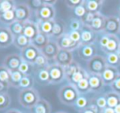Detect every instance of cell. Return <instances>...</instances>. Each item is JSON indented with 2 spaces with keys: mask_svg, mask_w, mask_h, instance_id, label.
<instances>
[{
  "mask_svg": "<svg viewBox=\"0 0 120 113\" xmlns=\"http://www.w3.org/2000/svg\"><path fill=\"white\" fill-rule=\"evenodd\" d=\"M40 99L39 94L34 88L21 89L18 94L19 103L25 108L33 109Z\"/></svg>",
  "mask_w": 120,
  "mask_h": 113,
  "instance_id": "6da1fadb",
  "label": "cell"
},
{
  "mask_svg": "<svg viewBox=\"0 0 120 113\" xmlns=\"http://www.w3.org/2000/svg\"><path fill=\"white\" fill-rule=\"evenodd\" d=\"M80 94L75 85L69 83L62 86L58 92V97L61 103L67 106H74Z\"/></svg>",
  "mask_w": 120,
  "mask_h": 113,
  "instance_id": "7a4b0ae2",
  "label": "cell"
},
{
  "mask_svg": "<svg viewBox=\"0 0 120 113\" xmlns=\"http://www.w3.org/2000/svg\"><path fill=\"white\" fill-rule=\"evenodd\" d=\"M87 71L89 74H95V75H101L107 66L105 57L101 55H96L92 59L87 62Z\"/></svg>",
  "mask_w": 120,
  "mask_h": 113,
  "instance_id": "3957f363",
  "label": "cell"
},
{
  "mask_svg": "<svg viewBox=\"0 0 120 113\" xmlns=\"http://www.w3.org/2000/svg\"><path fill=\"white\" fill-rule=\"evenodd\" d=\"M49 75H50V84L51 85H57L65 80V67L52 62L49 64L47 67Z\"/></svg>",
  "mask_w": 120,
  "mask_h": 113,
  "instance_id": "277c9868",
  "label": "cell"
},
{
  "mask_svg": "<svg viewBox=\"0 0 120 113\" xmlns=\"http://www.w3.org/2000/svg\"><path fill=\"white\" fill-rule=\"evenodd\" d=\"M44 2V1H43ZM35 21H52L56 17V9L55 7L52 5L47 4L44 3V5L38 11L34 12Z\"/></svg>",
  "mask_w": 120,
  "mask_h": 113,
  "instance_id": "5b68a950",
  "label": "cell"
},
{
  "mask_svg": "<svg viewBox=\"0 0 120 113\" xmlns=\"http://www.w3.org/2000/svg\"><path fill=\"white\" fill-rule=\"evenodd\" d=\"M15 15H16V21L21 22H25L30 21L31 17V9L30 8L29 5L26 2H16V6L14 8Z\"/></svg>",
  "mask_w": 120,
  "mask_h": 113,
  "instance_id": "8992f818",
  "label": "cell"
},
{
  "mask_svg": "<svg viewBox=\"0 0 120 113\" xmlns=\"http://www.w3.org/2000/svg\"><path fill=\"white\" fill-rule=\"evenodd\" d=\"M40 54H41V51L38 48H37L34 45L30 43L22 50H21L20 55L24 62H26L27 63L34 66L35 60Z\"/></svg>",
  "mask_w": 120,
  "mask_h": 113,
  "instance_id": "52a82bcc",
  "label": "cell"
},
{
  "mask_svg": "<svg viewBox=\"0 0 120 113\" xmlns=\"http://www.w3.org/2000/svg\"><path fill=\"white\" fill-rule=\"evenodd\" d=\"M120 32V18L116 16H105V24L103 33L117 35Z\"/></svg>",
  "mask_w": 120,
  "mask_h": 113,
  "instance_id": "ba28073f",
  "label": "cell"
},
{
  "mask_svg": "<svg viewBox=\"0 0 120 113\" xmlns=\"http://www.w3.org/2000/svg\"><path fill=\"white\" fill-rule=\"evenodd\" d=\"M56 41L60 49L67 50V51L70 52L77 50L81 46V43H76V42L73 41L70 38L69 34L67 32L64 35H62L60 38L57 39Z\"/></svg>",
  "mask_w": 120,
  "mask_h": 113,
  "instance_id": "9c48e42d",
  "label": "cell"
},
{
  "mask_svg": "<svg viewBox=\"0 0 120 113\" xmlns=\"http://www.w3.org/2000/svg\"><path fill=\"white\" fill-rule=\"evenodd\" d=\"M22 62L23 60L21 55L12 53V54H10L5 57L3 60V65L6 68H8L11 72H14L19 70V67Z\"/></svg>",
  "mask_w": 120,
  "mask_h": 113,
  "instance_id": "30bf717a",
  "label": "cell"
},
{
  "mask_svg": "<svg viewBox=\"0 0 120 113\" xmlns=\"http://www.w3.org/2000/svg\"><path fill=\"white\" fill-rule=\"evenodd\" d=\"M78 56L82 60L88 62L90 59L97 55V48L96 44L81 45L78 48Z\"/></svg>",
  "mask_w": 120,
  "mask_h": 113,
  "instance_id": "8fae6325",
  "label": "cell"
},
{
  "mask_svg": "<svg viewBox=\"0 0 120 113\" xmlns=\"http://www.w3.org/2000/svg\"><path fill=\"white\" fill-rule=\"evenodd\" d=\"M59 51H60V48H59L56 41L51 39L48 44L41 50V53L48 61H53L54 62V59L56 57Z\"/></svg>",
  "mask_w": 120,
  "mask_h": 113,
  "instance_id": "7c38bea8",
  "label": "cell"
},
{
  "mask_svg": "<svg viewBox=\"0 0 120 113\" xmlns=\"http://www.w3.org/2000/svg\"><path fill=\"white\" fill-rule=\"evenodd\" d=\"M81 45L94 44L97 39V34L95 33L90 27L83 26L80 30Z\"/></svg>",
  "mask_w": 120,
  "mask_h": 113,
  "instance_id": "4fadbf2b",
  "label": "cell"
},
{
  "mask_svg": "<svg viewBox=\"0 0 120 113\" xmlns=\"http://www.w3.org/2000/svg\"><path fill=\"white\" fill-rule=\"evenodd\" d=\"M74 62V55L73 52L67 50L60 49L56 57L54 59V62L63 67H66Z\"/></svg>",
  "mask_w": 120,
  "mask_h": 113,
  "instance_id": "5bb4252c",
  "label": "cell"
},
{
  "mask_svg": "<svg viewBox=\"0 0 120 113\" xmlns=\"http://www.w3.org/2000/svg\"><path fill=\"white\" fill-rule=\"evenodd\" d=\"M14 35L8 26H0V48H8L13 44Z\"/></svg>",
  "mask_w": 120,
  "mask_h": 113,
  "instance_id": "9a60e30c",
  "label": "cell"
},
{
  "mask_svg": "<svg viewBox=\"0 0 120 113\" xmlns=\"http://www.w3.org/2000/svg\"><path fill=\"white\" fill-rule=\"evenodd\" d=\"M119 74L120 73L118 68L110 66H107L105 70L102 72V74L101 75V76L102 78L103 81H104L105 85L110 86V85L115 80V79L117 78Z\"/></svg>",
  "mask_w": 120,
  "mask_h": 113,
  "instance_id": "2e32d148",
  "label": "cell"
},
{
  "mask_svg": "<svg viewBox=\"0 0 120 113\" xmlns=\"http://www.w3.org/2000/svg\"><path fill=\"white\" fill-rule=\"evenodd\" d=\"M88 82L90 85L91 92L92 93H100L103 90L105 86L101 75H95V74H89Z\"/></svg>",
  "mask_w": 120,
  "mask_h": 113,
  "instance_id": "e0dca14e",
  "label": "cell"
},
{
  "mask_svg": "<svg viewBox=\"0 0 120 113\" xmlns=\"http://www.w3.org/2000/svg\"><path fill=\"white\" fill-rule=\"evenodd\" d=\"M38 33H39V30H38L36 21L30 20L24 22V29H23L22 34L25 35L30 41H32Z\"/></svg>",
  "mask_w": 120,
  "mask_h": 113,
  "instance_id": "ac0fdd59",
  "label": "cell"
},
{
  "mask_svg": "<svg viewBox=\"0 0 120 113\" xmlns=\"http://www.w3.org/2000/svg\"><path fill=\"white\" fill-rule=\"evenodd\" d=\"M105 24V16L101 13H98L96 14L95 18L88 27H90L96 34H101L104 32Z\"/></svg>",
  "mask_w": 120,
  "mask_h": 113,
  "instance_id": "d6986e66",
  "label": "cell"
},
{
  "mask_svg": "<svg viewBox=\"0 0 120 113\" xmlns=\"http://www.w3.org/2000/svg\"><path fill=\"white\" fill-rule=\"evenodd\" d=\"M66 33V26L65 23L61 20H56L54 21L53 30L52 32L51 39L54 40H56L57 39L60 38L62 35Z\"/></svg>",
  "mask_w": 120,
  "mask_h": 113,
  "instance_id": "ffe728a7",
  "label": "cell"
},
{
  "mask_svg": "<svg viewBox=\"0 0 120 113\" xmlns=\"http://www.w3.org/2000/svg\"><path fill=\"white\" fill-rule=\"evenodd\" d=\"M120 49V39L117 35H110L109 40L106 47L102 50L105 54L118 53Z\"/></svg>",
  "mask_w": 120,
  "mask_h": 113,
  "instance_id": "44dd1931",
  "label": "cell"
},
{
  "mask_svg": "<svg viewBox=\"0 0 120 113\" xmlns=\"http://www.w3.org/2000/svg\"><path fill=\"white\" fill-rule=\"evenodd\" d=\"M84 4L87 12L98 14V13H101L104 1L103 0H84Z\"/></svg>",
  "mask_w": 120,
  "mask_h": 113,
  "instance_id": "7402d4cb",
  "label": "cell"
},
{
  "mask_svg": "<svg viewBox=\"0 0 120 113\" xmlns=\"http://www.w3.org/2000/svg\"><path fill=\"white\" fill-rule=\"evenodd\" d=\"M50 39H51L50 36L39 32V33L36 35V37L31 41V43L33 45H34L37 48H38V49L41 51V50L48 44V42L50 41Z\"/></svg>",
  "mask_w": 120,
  "mask_h": 113,
  "instance_id": "603a6c76",
  "label": "cell"
},
{
  "mask_svg": "<svg viewBox=\"0 0 120 113\" xmlns=\"http://www.w3.org/2000/svg\"><path fill=\"white\" fill-rule=\"evenodd\" d=\"M104 94L106 98L107 107H111V108H115L120 103V94H116L115 92H113V91L106 92Z\"/></svg>",
  "mask_w": 120,
  "mask_h": 113,
  "instance_id": "cb8c5ba5",
  "label": "cell"
},
{
  "mask_svg": "<svg viewBox=\"0 0 120 113\" xmlns=\"http://www.w3.org/2000/svg\"><path fill=\"white\" fill-rule=\"evenodd\" d=\"M54 21H55V20H52V21H36L37 25H38L39 32L45 34V35H48V36L51 37L52 30H53Z\"/></svg>",
  "mask_w": 120,
  "mask_h": 113,
  "instance_id": "d4e9b609",
  "label": "cell"
},
{
  "mask_svg": "<svg viewBox=\"0 0 120 113\" xmlns=\"http://www.w3.org/2000/svg\"><path fill=\"white\" fill-rule=\"evenodd\" d=\"M33 113H51L52 107L48 101L41 98L33 108Z\"/></svg>",
  "mask_w": 120,
  "mask_h": 113,
  "instance_id": "484cf974",
  "label": "cell"
},
{
  "mask_svg": "<svg viewBox=\"0 0 120 113\" xmlns=\"http://www.w3.org/2000/svg\"><path fill=\"white\" fill-rule=\"evenodd\" d=\"M30 43H31V41H30L25 35H23V34L16 35V36H14L13 44L17 48H19L20 50H22L23 48H25V47H27L29 44H30Z\"/></svg>",
  "mask_w": 120,
  "mask_h": 113,
  "instance_id": "4316f807",
  "label": "cell"
},
{
  "mask_svg": "<svg viewBox=\"0 0 120 113\" xmlns=\"http://www.w3.org/2000/svg\"><path fill=\"white\" fill-rule=\"evenodd\" d=\"M88 76H89V73L87 71V70L82 68L81 70H79L77 73L74 74L67 82H68L69 84H72V85H76L82 80H83V79H85V78H88Z\"/></svg>",
  "mask_w": 120,
  "mask_h": 113,
  "instance_id": "83f0119b",
  "label": "cell"
},
{
  "mask_svg": "<svg viewBox=\"0 0 120 113\" xmlns=\"http://www.w3.org/2000/svg\"><path fill=\"white\" fill-rule=\"evenodd\" d=\"M81 69H82V67L80 66V65H79L76 61L74 60V62H73L70 65H69L68 66L65 67V80L68 81L74 74L77 73V72L79 71V70H81Z\"/></svg>",
  "mask_w": 120,
  "mask_h": 113,
  "instance_id": "f1b7e54d",
  "label": "cell"
},
{
  "mask_svg": "<svg viewBox=\"0 0 120 113\" xmlns=\"http://www.w3.org/2000/svg\"><path fill=\"white\" fill-rule=\"evenodd\" d=\"M16 21V15H15L14 9L0 14V21L8 26Z\"/></svg>",
  "mask_w": 120,
  "mask_h": 113,
  "instance_id": "f546056e",
  "label": "cell"
},
{
  "mask_svg": "<svg viewBox=\"0 0 120 113\" xmlns=\"http://www.w3.org/2000/svg\"><path fill=\"white\" fill-rule=\"evenodd\" d=\"M105 57L106 63L108 66L116 67V68H118L120 66V58L117 53H107V54H105Z\"/></svg>",
  "mask_w": 120,
  "mask_h": 113,
  "instance_id": "4dcf8cb0",
  "label": "cell"
},
{
  "mask_svg": "<svg viewBox=\"0 0 120 113\" xmlns=\"http://www.w3.org/2000/svg\"><path fill=\"white\" fill-rule=\"evenodd\" d=\"M75 87L77 88L78 91L80 94V95L82 94H86L87 93L91 92V89H90V85H89V82H88V78H85L83 80H82L80 82L77 84L75 85Z\"/></svg>",
  "mask_w": 120,
  "mask_h": 113,
  "instance_id": "1f68e13d",
  "label": "cell"
},
{
  "mask_svg": "<svg viewBox=\"0 0 120 113\" xmlns=\"http://www.w3.org/2000/svg\"><path fill=\"white\" fill-rule=\"evenodd\" d=\"M8 27L10 30V31L12 33V35H14V36H16V35H21V34L23 33L24 23L21 22V21H16L13 23H11V25H9Z\"/></svg>",
  "mask_w": 120,
  "mask_h": 113,
  "instance_id": "d6a6232c",
  "label": "cell"
},
{
  "mask_svg": "<svg viewBox=\"0 0 120 113\" xmlns=\"http://www.w3.org/2000/svg\"><path fill=\"white\" fill-rule=\"evenodd\" d=\"M11 72L8 68H6L3 65L0 66V81L11 85Z\"/></svg>",
  "mask_w": 120,
  "mask_h": 113,
  "instance_id": "836d02e7",
  "label": "cell"
},
{
  "mask_svg": "<svg viewBox=\"0 0 120 113\" xmlns=\"http://www.w3.org/2000/svg\"><path fill=\"white\" fill-rule=\"evenodd\" d=\"M11 102L10 95L8 92L0 93V111L7 109Z\"/></svg>",
  "mask_w": 120,
  "mask_h": 113,
  "instance_id": "e575fe53",
  "label": "cell"
},
{
  "mask_svg": "<svg viewBox=\"0 0 120 113\" xmlns=\"http://www.w3.org/2000/svg\"><path fill=\"white\" fill-rule=\"evenodd\" d=\"M34 85V79L31 76V75H25L22 80L18 85V88L21 89H30V88H33Z\"/></svg>",
  "mask_w": 120,
  "mask_h": 113,
  "instance_id": "d590c367",
  "label": "cell"
},
{
  "mask_svg": "<svg viewBox=\"0 0 120 113\" xmlns=\"http://www.w3.org/2000/svg\"><path fill=\"white\" fill-rule=\"evenodd\" d=\"M88 105H89V99H87V97L83 95L79 96V98L77 99V101H76L75 103H74V107H75L79 112L86 109L88 107Z\"/></svg>",
  "mask_w": 120,
  "mask_h": 113,
  "instance_id": "8d00e7d4",
  "label": "cell"
},
{
  "mask_svg": "<svg viewBox=\"0 0 120 113\" xmlns=\"http://www.w3.org/2000/svg\"><path fill=\"white\" fill-rule=\"evenodd\" d=\"M16 1H12V0H4L2 1L0 3V14L6 12L11 11L13 10L16 6Z\"/></svg>",
  "mask_w": 120,
  "mask_h": 113,
  "instance_id": "74e56055",
  "label": "cell"
},
{
  "mask_svg": "<svg viewBox=\"0 0 120 113\" xmlns=\"http://www.w3.org/2000/svg\"><path fill=\"white\" fill-rule=\"evenodd\" d=\"M91 100L99 107L101 112L104 110L105 107H107V102H106V98L105 97V94H101V95L97 96L94 98L92 97V98H91Z\"/></svg>",
  "mask_w": 120,
  "mask_h": 113,
  "instance_id": "f35d334b",
  "label": "cell"
},
{
  "mask_svg": "<svg viewBox=\"0 0 120 113\" xmlns=\"http://www.w3.org/2000/svg\"><path fill=\"white\" fill-rule=\"evenodd\" d=\"M25 75H23L22 73L19 71V70H16V71L11 72V86H14V87H17L18 85L21 82V80H22V78L24 77Z\"/></svg>",
  "mask_w": 120,
  "mask_h": 113,
  "instance_id": "ab89813d",
  "label": "cell"
},
{
  "mask_svg": "<svg viewBox=\"0 0 120 113\" xmlns=\"http://www.w3.org/2000/svg\"><path fill=\"white\" fill-rule=\"evenodd\" d=\"M49 64H50V63H49V61L41 53L39 56L37 57L36 60H35L34 65V66L38 67V68L41 70V69L47 68Z\"/></svg>",
  "mask_w": 120,
  "mask_h": 113,
  "instance_id": "60d3db41",
  "label": "cell"
},
{
  "mask_svg": "<svg viewBox=\"0 0 120 113\" xmlns=\"http://www.w3.org/2000/svg\"><path fill=\"white\" fill-rule=\"evenodd\" d=\"M83 24L82 21L79 18H72L70 22V30H74V31H80L82 30Z\"/></svg>",
  "mask_w": 120,
  "mask_h": 113,
  "instance_id": "b9f144b4",
  "label": "cell"
},
{
  "mask_svg": "<svg viewBox=\"0 0 120 113\" xmlns=\"http://www.w3.org/2000/svg\"><path fill=\"white\" fill-rule=\"evenodd\" d=\"M74 14H75L76 17L79 18V19L82 20V18L84 17V16H85V15L87 14V8H86V7H85L84 2H83V3H82V4L79 5V6H78L76 8H74Z\"/></svg>",
  "mask_w": 120,
  "mask_h": 113,
  "instance_id": "7bdbcfd3",
  "label": "cell"
},
{
  "mask_svg": "<svg viewBox=\"0 0 120 113\" xmlns=\"http://www.w3.org/2000/svg\"><path fill=\"white\" fill-rule=\"evenodd\" d=\"M37 75L40 81L43 82V83L50 84V75H49V72L47 68L39 70Z\"/></svg>",
  "mask_w": 120,
  "mask_h": 113,
  "instance_id": "ee69618b",
  "label": "cell"
},
{
  "mask_svg": "<svg viewBox=\"0 0 120 113\" xmlns=\"http://www.w3.org/2000/svg\"><path fill=\"white\" fill-rule=\"evenodd\" d=\"M26 3L29 5L31 11L33 10L34 12L38 11V9H40L44 5L43 0H31V1L26 2Z\"/></svg>",
  "mask_w": 120,
  "mask_h": 113,
  "instance_id": "f6af8a7d",
  "label": "cell"
},
{
  "mask_svg": "<svg viewBox=\"0 0 120 113\" xmlns=\"http://www.w3.org/2000/svg\"><path fill=\"white\" fill-rule=\"evenodd\" d=\"M109 37H110V35H108V34H105V33L101 34V36H100L98 43H99L100 48H101V50L104 49L106 47V45L108 44L109 40Z\"/></svg>",
  "mask_w": 120,
  "mask_h": 113,
  "instance_id": "bcb514c9",
  "label": "cell"
},
{
  "mask_svg": "<svg viewBox=\"0 0 120 113\" xmlns=\"http://www.w3.org/2000/svg\"><path fill=\"white\" fill-rule=\"evenodd\" d=\"M95 16H96L95 13L87 12V14L84 16V17L81 20L82 22V24H83V26H90V25L92 24V21L94 20V18H95Z\"/></svg>",
  "mask_w": 120,
  "mask_h": 113,
  "instance_id": "7dc6e473",
  "label": "cell"
},
{
  "mask_svg": "<svg viewBox=\"0 0 120 113\" xmlns=\"http://www.w3.org/2000/svg\"><path fill=\"white\" fill-rule=\"evenodd\" d=\"M30 64L27 63L26 62H24L23 61L22 62H21V66H20L19 67V71L21 72V73H22L23 75H31L30 74Z\"/></svg>",
  "mask_w": 120,
  "mask_h": 113,
  "instance_id": "c3c4849f",
  "label": "cell"
},
{
  "mask_svg": "<svg viewBox=\"0 0 120 113\" xmlns=\"http://www.w3.org/2000/svg\"><path fill=\"white\" fill-rule=\"evenodd\" d=\"M84 0H65V3L69 8H71V9L74 10L78 6L82 4Z\"/></svg>",
  "mask_w": 120,
  "mask_h": 113,
  "instance_id": "681fc988",
  "label": "cell"
},
{
  "mask_svg": "<svg viewBox=\"0 0 120 113\" xmlns=\"http://www.w3.org/2000/svg\"><path fill=\"white\" fill-rule=\"evenodd\" d=\"M110 89L111 91L115 92L116 94H120V74L118 75V77L115 79L114 82L110 85Z\"/></svg>",
  "mask_w": 120,
  "mask_h": 113,
  "instance_id": "f907efd6",
  "label": "cell"
},
{
  "mask_svg": "<svg viewBox=\"0 0 120 113\" xmlns=\"http://www.w3.org/2000/svg\"><path fill=\"white\" fill-rule=\"evenodd\" d=\"M67 33L69 36L74 42L76 43H81V34L80 31H74V30H69Z\"/></svg>",
  "mask_w": 120,
  "mask_h": 113,
  "instance_id": "816d5d0a",
  "label": "cell"
},
{
  "mask_svg": "<svg viewBox=\"0 0 120 113\" xmlns=\"http://www.w3.org/2000/svg\"><path fill=\"white\" fill-rule=\"evenodd\" d=\"M9 84L7 83H3V82L0 81V93H3V92H8V89L10 87Z\"/></svg>",
  "mask_w": 120,
  "mask_h": 113,
  "instance_id": "f5cc1de1",
  "label": "cell"
},
{
  "mask_svg": "<svg viewBox=\"0 0 120 113\" xmlns=\"http://www.w3.org/2000/svg\"><path fill=\"white\" fill-rule=\"evenodd\" d=\"M101 113H115L114 112V108H111V107H105L104 110H102L101 112Z\"/></svg>",
  "mask_w": 120,
  "mask_h": 113,
  "instance_id": "db71d44e",
  "label": "cell"
},
{
  "mask_svg": "<svg viewBox=\"0 0 120 113\" xmlns=\"http://www.w3.org/2000/svg\"><path fill=\"white\" fill-rule=\"evenodd\" d=\"M21 112H21L20 110L13 108V109H10V110H8L6 113H21Z\"/></svg>",
  "mask_w": 120,
  "mask_h": 113,
  "instance_id": "11a10c76",
  "label": "cell"
},
{
  "mask_svg": "<svg viewBox=\"0 0 120 113\" xmlns=\"http://www.w3.org/2000/svg\"><path fill=\"white\" fill-rule=\"evenodd\" d=\"M79 113H94L93 112H92L91 110H89L88 108H86L84 109V110L81 111V112H79Z\"/></svg>",
  "mask_w": 120,
  "mask_h": 113,
  "instance_id": "9f6ffc18",
  "label": "cell"
},
{
  "mask_svg": "<svg viewBox=\"0 0 120 113\" xmlns=\"http://www.w3.org/2000/svg\"><path fill=\"white\" fill-rule=\"evenodd\" d=\"M114 109V112H115V113H120V103Z\"/></svg>",
  "mask_w": 120,
  "mask_h": 113,
  "instance_id": "6f0895ef",
  "label": "cell"
},
{
  "mask_svg": "<svg viewBox=\"0 0 120 113\" xmlns=\"http://www.w3.org/2000/svg\"><path fill=\"white\" fill-rule=\"evenodd\" d=\"M118 12H119V17L120 18V3H119V8H118Z\"/></svg>",
  "mask_w": 120,
  "mask_h": 113,
  "instance_id": "680465c9",
  "label": "cell"
},
{
  "mask_svg": "<svg viewBox=\"0 0 120 113\" xmlns=\"http://www.w3.org/2000/svg\"><path fill=\"white\" fill-rule=\"evenodd\" d=\"M56 113H67V112H57Z\"/></svg>",
  "mask_w": 120,
  "mask_h": 113,
  "instance_id": "91938a15",
  "label": "cell"
},
{
  "mask_svg": "<svg viewBox=\"0 0 120 113\" xmlns=\"http://www.w3.org/2000/svg\"><path fill=\"white\" fill-rule=\"evenodd\" d=\"M1 2H2V1H0V3H1Z\"/></svg>",
  "mask_w": 120,
  "mask_h": 113,
  "instance_id": "94428289",
  "label": "cell"
},
{
  "mask_svg": "<svg viewBox=\"0 0 120 113\" xmlns=\"http://www.w3.org/2000/svg\"><path fill=\"white\" fill-rule=\"evenodd\" d=\"M21 113H23V112H21Z\"/></svg>",
  "mask_w": 120,
  "mask_h": 113,
  "instance_id": "6125c7cd",
  "label": "cell"
},
{
  "mask_svg": "<svg viewBox=\"0 0 120 113\" xmlns=\"http://www.w3.org/2000/svg\"><path fill=\"white\" fill-rule=\"evenodd\" d=\"M119 34H120V32H119Z\"/></svg>",
  "mask_w": 120,
  "mask_h": 113,
  "instance_id": "be15d7a7",
  "label": "cell"
}]
</instances>
